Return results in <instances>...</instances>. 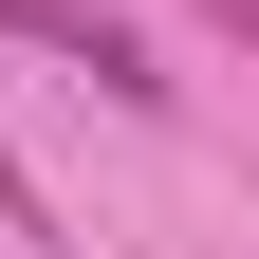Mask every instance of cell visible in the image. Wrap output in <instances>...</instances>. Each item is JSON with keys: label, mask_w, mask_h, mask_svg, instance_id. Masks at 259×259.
I'll use <instances>...</instances> for the list:
<instances>
[{"label": "cell", "mask_w": 259, "mask_h": 259, "mask_svg": "<svg viewBox=\"0 0 259 259\" xmlns=\"http://www.w3.org/2000/svg\"><path fill=\"white\" fill-rule=\"evenodd\" d=\"M0 241H56V204H37V167L0 148Z\"/></svg>", "instance_id": "obj_2"}, {"label": "cell", "mask_w": 259, "mask_h": 259, "mask_svg": "<svg viewBox=\"0 0 259 259\" xmlns=\"http://www.w3.org/2000/svg\"><path fill=\"white\" fill-rule=\"evenodd\" d=\"M0 19H19V0H0Z\"/></svg>", "instance_id": "obj_4"}, {"label": "cell", "mask_w": 259, "mask_h": 259, "mask_svg": "<svg viewBox=\"0 0 259 259\" xmlns=\"http://www.w3.org/2000/svg\"><path fill=\"white\" fill-rule=\"evenodd\" d=\"M0 37H37V56H74V74L111 93V111H167V56L130 37L111 0H19V19H0Z\"/></svg>", "instance_id": "obj_1"}, {"label": "cell", "mask_w": 259, "mask_h": 259, "mask_svg": "<svg viewBox=\"0 0 259 259\" xmlns=\"http://www.w3.org/2000/svg\"><path fill=\"white\" fill-rule=\"evenodd\" d=\"M204 19H222V37H241V56H259V0H204Z\"/></svg>", "instance_id": "obj_3"}]
</instances>
